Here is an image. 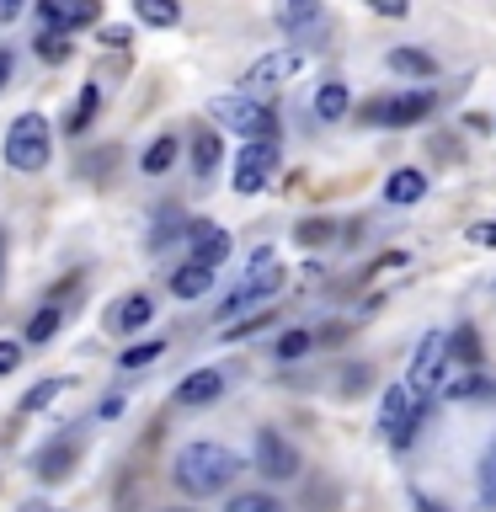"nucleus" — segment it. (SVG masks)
Instances as JSON below:
<instances>
[{
	"mask_svg": "<svg viewBox=\"0 0 496 512\" xmlns=\"http://www.w3.org/2000/svg\"><path fill=\"white\" fill-rule=\"evenodd\" d=\"M235 475H240V454L224 448V443H208V438L187 443L182 454H176V464H171V480L187 496H219V491L235 486Z\"/></svg>",
	"mask_w": 496,
	"mask_h": 512,
	"instance_id": "1",
	"label": "nucleus"
},
{
	"mask_svg": "<svg viewBox=\"0 0 496 512\" xmlns=\"http://www.w3.org/2000/svg\"><path fill=\"white\" fill-rule=\"evenodd\" d=\"M278 288H283V262H278V251H256L251 262H246V272L235 278V288H230V299L219 304V320L230 326L235 315H246V310H256L262 299H278Z\"/></svg>",
	"mask_w": 496,
	"mask_h": 512,
	"instance_id": "2",
	"label": "nucleus"
},
{
	"mask_svg": "<svg viewBox=\"0 0 496 512\" xmlns=\"http://www.w3.org/2000/svg\"><path fill=\"white\" fill-rule=\"evenodd\" d=\"M208 118L219 128H235L240 139H278V112H272L262 96H246V91H224L208 102Z\"/></svg>",
	"mask_w": 496,
	"mask_h": 512,
	"instance_id": "3",
	"label": "nucleus"
},
{
	"mask_svg": "<svg viewBox=\"0 0 496 512\" xmlns=\"http://www.w3.org/2000/svg\"><path fill=\"white\" fill-rule=\"evenodd\" d=\"M48 155H54V139H48L43 112H22V118L11 123V134H6V166L32 176V171L48 166Z\"/></svg>",
	"mask_w": 496,
	"mask_h": 512,
	"instance_id": "4",
	"label": "nucleus"
},
{
	"mask_svg": "<svg viewBox=\"0 0 496 512\" xmlns=\"http://www.w3.org/2000/svg\"><path fill=\"white\" fill-rule=\"evenodd\" d=\"M427 406H432V400H422L406 379L390 384V395H384V406H379V432H384L395 448H406V443L416 438V427L427 422Z\"/></svg>",
	"mask_w": 496,
	"mask_h": 512,
	"instance_id": "5",
	"label": "nucleus"
},
{
	"mask_svg": "<svg viewBox=\"0 0 496 512\" xmlns=\"http://www.w3.org/2000/svg\"><path fill=\"white\" fill-rule=\"evenodd\" d=\"M304 70H310V48H299V43H288V48H272V54H262L246 70V96H267V91H278L288 86V80H299Z\"/></svg>",
	"mask_w": 496,
	"mask_h": 512,
	"instance_id": "6",
	"label": "nucleus"
},
{
	"mask_svg": "<svg viewBox=\"0 0 496 512\" xmlns=\"http://www.w3.org/2000/svg\"><path fill=\"white\" fill-rule=\"evenodd\" d=\"M432 107H438V96H432V91L374 96V102H363V107H358V123H368V128H411V123H422Z\"/></svg>",
	"mask_w": 496,
	"mask_h": 512,
	"instance_id": "7",
	"label": "nucleus"
},
{
	"mask_svg": "<svg viewBox=\"0 0 496 512\" xmlns=\"http://www.w3.org/2000/svg\"><path fill=\"white\" fill-rule=\"evenodd\" d=\"M443 363H448V336L443 331H427L422 342H416V352H411V368H406V384L422 400H432L443 390Z\"/></svg>",
	"mask_w": 496,
	"mask_h": 512,
	"instance_id": "8",
	"label": "nucleus"
},
{
	"mask_svg": "<svg viewBox=\"0 0 496 512\" xmlns=\"http://www.w3.org/2000/svg\"><path fill=\"white\" fill-rule=\"evenodd\" d=\"M278 160H283V150H278V139H251L246 150L235 155V192H262L272 176H278Z\"/></svg>",
	"mask_w": 496,
	"mask_h": 512,
	"instance_id": "9",
	"label": "nucleus"
},
{
	"mask_svg": "<svg viewBox=\"0 0 496 512\" xmlns=\"http://www.w3.org/2000/svg\"><path fill=\"white\" fill-rule=\"evenodd\" d=\"M272 16H278V27L299 48H310L315 38H326V6H320V0H272Z\"/></svg>",
	"mask_w": 496,
	"mask_h": 512,
	"instance_id": "10",
	"label": "nucleus"
},
{
	"mask_svg": "<svg viewBox=\"0 0 496 512\" xmlns=\"http://www.w3.org/2000/svg\"><path fill=\"white\" fill-rule=\"evenodd\" d=\"M256 470H262L267 480H294L304 470V459H299V448L288 443L278 427H262L256 432Z\"/></svg>",
	"mask_w": 496,
	"mask_h": 512,
	"instance_id": "11",
	"label": "nucleus"
},
{
	"mask_svg": "<svg viewBox=\"0 0 496 512\" xmlns=\"http://www.w3.org/2000/svg\"><path fill=\"white\" fill-rule=\"evenodd\" d=\"M230 251H235V240H230V230H219V224H192L187 230V262L219 272L230 262Z\"/></svg>",
	"mask_w": 496,
	"mask_h": 512,
	"instance_id": "12",
	"label": "nucleus"
},
{
	"mask_svg": "<svg viewBox=\"0 0 496 512\" xmlns=\"http://www.w3.org/2000/svg\"><path fill=\"white\" fill-rule=\"evenodd\" d=\"M75 459H80V438H75V432H64V438L43 443L38 454H32V475H38L43 486H54V480H64L75 470Z\"/></svg>",
	"mask_w": 496,
	"mask_h": 512,
	"instance_id": "13",
	"label": "nucleus"
},
{
	"mask_svg": "<svg viewBox=\"0 0 496 512\" xmlns=\"http://www.w3.org/2000/svg\"><path fill=\"white\" fill-rule=\"evenodd\" d=\"M96 11H102V0H38V16L48 32H75L96 22Z\"/></svg>",
	"mask_w": 496,
	"mask_h": 512,
	"instance_id": "14",
	"label": "nucleus"
},
{
	"mask_svg": "<svg viewBox=\"0 0 496 512\" xmlns=\"http://www.w3.org/2000/svg\"><path fill=\"white\" fill-rule=\"evenodd\" d=\"M224 395V374L219 368H192V374L176 384V406H214Z\"/></svg>",
	"mask_w": 496,
	"mask_h": 512,
	"instance_id": "15",
	"label": "nucleus"
},
{
	"mask_svg": "<svg viewBox=\"0 0 496 512\" xmlns=\"http://www.w3.org/2000/svg\"><path fill=\"white\" fill-rule=\"evenodd\" d=\"M427 198V176L422 171H390V182H384V203H395V208H411V203H422Z\"/></svg>",
	"mask_w": 496,
	"mask_h": 512,
	"instance_id": "16",
	"label": "nucleus"
},
{
	"mask_svg": "<svg viewBox=\"0 0 496 512\" xmlns=\"http://www.w3.org/2000/svg\"><path fill=\"white\" fill-rule=\"evenodd\" d=\"M347 112H352L347 86H342V80H326V86L315 91V118H320V123H342Z\"/></svg>",
	"mask_w": 496,
	"mask_h": 512,
	"instance_id": "17",
	"label": "nucleus"
},
{
	"mask_svg": "<svg viewBox=\"0 0 496 512\" xmlns=\"http://www.w3.org/2000/svg\"><path fill=\"white\" fill-rule=\"evenodd\" d=\"M219 160H224L219 128H198V134H192V171H198V176H214Z\"/></svg>",
	"mask_w": 496,
	"mask_h": 512,
	"instance_id": "18",
	"label": "nucleus"
},
{
	"mask_svg": "<svg viewBox=\"0 0 496 512\" xmlns=\"http://www.w3.org/2000/svg\"><path fill=\"white\" fill-rule=\"evenodd\" d=\"M208 288H214V272L198 267V262H187V267L171 272V294H176V299H203Z\"/></svg>",
	"mask_w": 496,
	"mask_h": 512,
	"instance_id": "19",
	"label": "nucleus"
},
{
	"mask_svg": "<svg viewBox=\"0 0 496 512\" xmlns=\"http://www.w3.org/2000/svg\"><path fill=\"white\" fill-rule=\"evenodd\" d=\"M155 320V299L150 294H128L118 310H112V326L118 331H139V326H150Z\"/></svg>",
	"mask_w": 496,
	"mask_h": 512,
	"instance_id": "20",
	"label": "nucleus"
},
{
	"mask_svg": "<svg viewBox=\"0 0 496 512\" xmlns=\"http://www.w3.org/2000/svg\"><path fill=\"white\" fill-rule=\"evenodd\" d=\"M390 70L411 75V80H432V75H438V59L422 54V48H390Z\"/></svg>",
	"mask_w": 496,
	"mask_h": 512,
	"instance_id": "21",
	"label": "nucleus"
},
{
	"mask_svg": "<svg viewBox=\"0 0 496 512\" xmlns=\"http://www.w3.org/2000/svg\"><path fill=\"white\" fill-rule=\"evenodd\" d=\"M187 230H192V224H187L182 208H160V214H155V230H150V251H166L171 240L187 235Z\"/></svg>",
	"mask_w": 496,
	"mask_h": 512,
	"instance_id": "22",
	"label": "nucleus"
},
{
	"mask_svg": "<svg viewBox=\"0 0 496 512\" xmlns=\"http://www.w3.org/2000/svg\"><path fill=\"white\" fill-rule=\"evenodd\" d=\"M59 320H64V310H59V304H43V310L27 320V336H22V347H43V342H54Z\"/></svg>",
	"mask_w": 496,
	"mask_h": 512,
	"instance_id": "23",
	"label": "nucleus"
},
{
	"mask_svg": "<svg viewBox=\"0 0 496 512\" xmlns=\"http://www.w3.org/2000/svg\"><path fill=\"white\" fill-rule=\"evenodd\" d=\"M134 16L144 27H176L182 22V6L176 0H134Z\"/></svg>",
	"mask_w": 496,
	"mask_h": 512,
	"instance_id": "24",
	"label": "nucleus"
},
{
	"mask_svg": "<svg viewBox=\"0 0 496 512\" xmlns=\"http://www.w3.org/2000/svg\"><path fill=\"white\" fill-rule=\"evenodd\" d=\"M443 395H448V400H491L496 384H491L486 374H464V379H454V384H443Z\"/></svg>",
	"mask_w": 496,
	"mask_h": 512,
	"instance_id": "25",
	"label": "nucleus"
},
{
	"mask_svg": "<svg viewBox=\"0 0 496 512\" xmlns=\"http://www.w3.org/2000/svg\"><path fill=\"white\" fill-rule=\"evenodd\" d=\"M171 160H176V139H171V134H160L150 150H144L139 166H144V176H166V171H171Z\"/></svg>",
	"mask_w": 496,
	"mask_h": 512,
	"instance_id": "26",
	"label": "nucleus"
},
{
	"mask_svg": "<svg viewBox=\"0 0 496 512\" xmlns=\"http://www.w3.org/2000/svg\"><path fill=\"white\" fill-rule=\"evenodd\" d=\"M310 347H315V336H310V331H299V326H294V331H283L278 342H272V352H278L283 363H294V358H304V352H310Z\"/></svg>",
	"mask_w": 496,
	"mask_h": 512,
	"instance_id": "27",
	"label": "nucleus"
},
{
	"mask_svg": "<svg viewBox=\"0 0 496 512\" xmlns=\"http://www.w3.org/2000/svg\"><path fill=\"white\" fill-rule=\"evenodd\" d=\"M224 512H288L278 496H262V491H240V496H230V507Z\"/></svg>",
	"mask_w": 496,
	"mask_h": 512,
	"instance_id": "28",
	"label": "nucleus"
},
{
	"mask_svg": "<svg viewBox=\"0 0 496 512\" xmlns=\"http://www.w3.org/2000/svg\"><path fill=\"white\" fill-rule=\"evenodd\" d=\"M96 107H102V91L86 86V91H80V102H75V112H70V134H86V123L96 118Z\"/></svg>",
	"mask_w": 496,
	"mask_h": 512,
	"instance_id": "29",
	"label": "nucleus"
},
{
	"mask_svg": "<svg viewBox=\"0 0 496 512\" xmlns=\"http://www.w3.org/2000/svg\"><path fill=\"white\" fill-rule=\"evenodd\" d=\"M448 352H454L459 363H480V342H475V326H454V336H448Z\"/></svg>",
	"mask_w": 496,
	"mask_h": 512,
	"instance_id": "30",
	"label": "nucleus"
},
{
	"mask_svg": "<svg viewBox=\"0 0 496 512\" xmlns=\"http://www.w3.org/2000/svg\"><path fill=\"white\" fill-rule=\"evenodd\" d=\"M480 502L496 512V438H491V448H486V459H480Z\"/></svg>",
	"mask_w": 496,
	"mask_h": 512,
	"instance_id": "31",
	"label": "nucleus"
},
{
	"mask_svg": "<svg viewBox=\"0 0 496 512\" xmlns=\"http://www.w3.org/2000/svg\"><path fill=\"white\" fill-rule=\"evenodd\" d=\"M38 59H48V64H64L70 59V43H64V32H38Z\"/></svg>",
	"mask_w": 496,
	"mask_h": 512,
	"instance_id": "32",
	"label": "nucleus"
},
{
	"mask_svg": "<svg viewBox=\"0 0 496 512\" xmlns=\"http://www.w3.org/2000/svg\"><path fill=\"white\" fill-rule=\"evenodd\" d=\"M59 390H64V379H38V384H32V390L22 395V411H43Z\"/></svg>",
	"mask_w": 496,
	"mask_h": 512,
	"instance_id": "33",
	"label": "nucleus"
},
{
	"mask_svg": "<svg viewBox=\"0 0 496 512\" xmlns=\"http://www.w3.org/2000/svg\"><path fill=\"white\" fill-rule=\"evenodd\" d=\"M160 352H166V342H139V347H128L118 363H123V368H144V363H155Z\"/></svg>",
	"mask_w": 496,
	"mask_h": 512,
	"instance_id": "34",
	"label": "nucleus"
},
{
	"mask_svg": "<svg viewBox=\"0 0 496 512\" xmlns=\"http://www.w3.org/2000/svg\"><path fill=\"white\" fill-rule=\"evenodd\" d=\"M294 235H299V246H326V240H331V219H304Z\"/></svg>",
	"mask_w": 496,
	"mask_h": 512,
	"instance_id": "35",
	"label": "nucleus"
},
{
	"mask_svg": "<svg viewBox=\"0 0 496 512\" xmlns=\"http://www.w3.org/2000/svg\"><path fill=\"white\" fill-rule=\"evenodd\" d=\"M22 368V342H0V374H16Z\"/></svg>",
	"mask_w": 496,
	"mask_h": 512,
	"instance_id": "36",
	"label": "nucleus"
},
{
	"mask_svg": "<svg viewBox=\"0 0 496 512\" xmlns=\"http://www.w3.org/2000/svg\"><path fill=\"white\" fill-rule=\"evenodd\" d=\"M368 11H379V16H390V22H400V16L411 11V0H368Z\"/></svg>",
	"mask_w": 496,
	"mask_h": 512,
	"instance_id": "37",
	"label": "nucleus"
},
{
	"mask_svg": "<svg viewBox=\"0 0 496 512\" xmlns=\"http://www.w3.org/2000/svg\"><path fill=\"white\" fill-rule=\"evenodd\" d=\"M470 246H496V219L470 224Z\"/></svg>",
	"mask_w": 496,
	"mask_h": 512,
	"instance_id": "38",
	"label": "nucleus"
},
{
	"mask_svg": "<svg viewBox=\"0 0 496 512\" xmlns=\"http://www.w3.org/2000/svg\"><path fill=\"white\" fill-rule=\"evenodd\" d=\"M272 326V315H251V320H240V326H230V342H240V336H251V331H262Z\"/></svg>",
	"mask_w": 496,
	"mask_h": 512,
	"instance_id": "39",
	"label": "nucleus"
},
{
	"mask_svg": "<svg viewBox=\"0 0 496 512\" xmlns=\"http://www.w3.org/2000/svg\"><path fill=\"white\" fill-rule=\"evenodd\" d=\"M102 43L107 48H128V43H134V32H128V27H102Z\"/></svg>",
	"mask_w": 496,
	"mask_h": 512,
	"instance_id": "40",
	"label": "nucleus"
},
{
	"mask_svg": "<svg viewBox=\"0 0 496 512\" xmlns=\"http://www.w3.org/2000/svg\"><path fill=\"white\" fill-rule=\"evenodd\" d=\"M22 6H27V0H0V27L16 22V16H22Z\"/></svg>",
	"mask_w": 496,
	"mask_h": 512,
	"instance_id": "41",
	"label": "nucleus"
},
{
	"mask_svg": "<svg viewBox=\"0 0 496 512\" xmlns=\"http://www.w3.org/2000/svg\"><path fill=\"white\" fill-rule=\"evenodd\" d=\"M411 512H448V507H438L432 496H411Z\"/></svg>",
	"mask_w": 496,
	"mask_h": 512,
	"instance_id": "42",
	"label": "nucleus"
},
{
	"mask_svg": "<svg viewBox=\"0 0 496 512\" xmlns=\"http://www.w3.org/2000/svg\"><path fill=\"white\" fill-rule=\"evenodd\" d=\"M11 70H16V59H11V48H0V86L11 80Z\"/></svg>",
	"mask_w": 496,
	"mask_h": 512,
	"instance_id": "43",
	"label": "nucleus"
},
{
	"mask_svg": "<svg viewBox=\"0 0 496 512\" xmlns=\"http://www.w3.org/2000/svg\"><path fill=\"white\" fill-rule=\"evenodd\" d=\"M0 283H6V235H0Z\"/></svg>",
	"mask_w": 496,
	"mask_h": 512,
	"instance_id": "44",
	"label": "nucleus"
},
{
	"mask_svg": "<svg viewBox=\"0 0 496 512\" xmlns=\"http://www.w3.org/2000/svg\"><path fill=\"white\" fill-rule=\"evenodd\" d=\"M22 512H54V507H38V502H32V507H22Z\"/></svg>",
	"mask_w": 496,
	"mask_h": 512,
	"instance_id": "45",
	"label": "nucleus"
},
{
	"mask_svg": "<svg viewBox=\"0 0 496 512\" xmlns=\"http://www.w3.org/2000/svg\"><path fill=\"white\" fill-rule=\"evenodd\" d=\"M171 512H192V507H171Z\"/></svg>",
	"mask_w": 496,
	"mask_h": 512,
	"instance_id": "46",
	"label": "nucleus"
}]
</instances>
